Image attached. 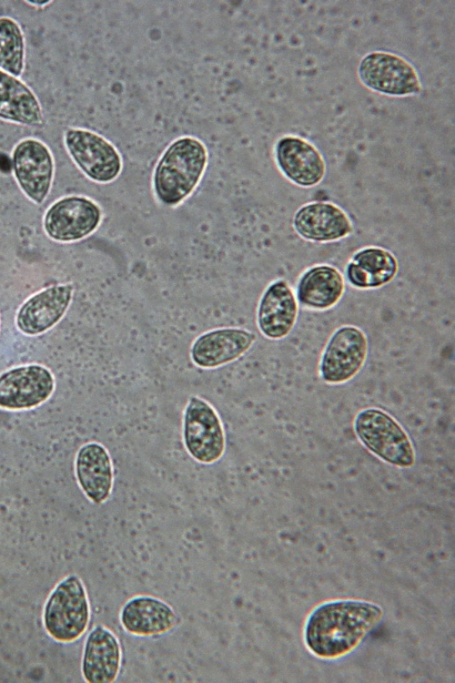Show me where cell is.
Segmentation results:
<instances>
[{
    "label": "cell",
    "instance_id": "cell-16",
    "mask_svg": "<svg viewBox=\"0 0 455 683\" xmlns=\"http://www.w3.org/2000/svg\"><path fill=\"white\" fill-rule=\"evenodd\" d=\"M292 227L303 240L311 242H334L354 231L349 216L331 202L315 201L301 206L294 214Z\"/></svg>",
    "mask_w": 455,
    "mask_h": 683
},
{
    "label": "cell",
    "instance_id": "cell-12",
    "mask_svg": "<svg viewBox=\"0 0 455 683\" xmlns=\"http://www.w3.org/2000/svg\"><path fill=\"white\" fill-rule=\"evenodd\" d=\"M257 335L239 327H221L207 331L192 342L189 357L200 369L213 370L236 362L253 346Z\"/></svg>",
    "mask_w": 455,
    "mask_h": 683
},
{
    "label": "cell",
    "instance_id": "cell-3",
    "mask_svg": "<svg viewBox=\"0 0 455 683\" xmlns=\"http://www.w3.org/2000/svg\"><path fill=\"white\" fill-rule=\"evenodd\" d=\"M353 428L360 443L383 462L399 467L415 464L414 445L401 424L389 413L374 407L360 410Z\"/></svg>",
    "mask_w": 455,
    "mask_h": 683
},
{
    "label": "cell",
    "instance_id": "cell-22",
    "mask_svg": "<svg viewBox=\"0 0 455 683\" xmlns=\"http://www.w3.org/2000/svg\"><path fill=\"white\" fill-rule=\"evenodd\" d=\"M0 120L30 127L44 125V112L35 92L20 77L0 70Z\"/></svg>",
    "mask_w": 455,
    "mask_h": 683
},
{
    "label": "cell",
    "instance_id": "cell-10",
    "mask_svg": "<svg viewBox=\"0 0 455 683\" xmlns=\"http://www.w3.org/2000/svg\"><path fill=\"white\" fill-rule=\"evenodd\" d=\"M102 209L93 199L71 195L55 201L44 216V229L47 236L59 242H72L85 239L100 225Z\"/></svg>",
    "mask_w": 455,
    "mask_h": 683
},
{
    "label": "cell",
    "instance_id": "cell-15",
    "mask_svg": "<svg viewBox=\"0 0 455 683\" xmlns=\"http://www.w3.org/2000/svg\"><path fill=\"white\" fill-rule=\"evenodd\" d=\"M71 283L56 284L29 297L19 308L15 325L24 334L35 336L53 328L66 314L72 301Z\"/></svg>",
    "mask_w": 455,
    "mask_h": 683
},
{
    "label": "cell",
    "instance_id": "cell-19",
    "mask_svg": "<svg viewBox=\"0 0 455 683\" xmlns=\"http://www.w3.org/2000/svg\"><path fill=\"white\" fill-rule=\"evenodd\" d=\"M75 474L86 497L95 505L106 503L111 496L115 473L107 449L97 442L84 443L75 458Z\"/></svg>",
    "mask_w": 455,
    "mask_h": 683
},
{
    "label": "cell",
    "instance_id": "cell-4",
    "mask_svg": "<svg viewBox=\"0 0 455 683\" xmlns=\"http://www.w3.org/2000/svg\"><path fill=\"white\" fill-rule=\"evenodd\" d=\"M91 610L82 579L70 575L62 579L47 598L44 609V626L55 640L76 641L86 631Z\"/></svg>",
    "mask_w": 455,
    "mask_h": 683
},
{
    "label": "cell",
    "instance_id": "cell-20",
    "mask_svg": "<svg viewBox=\"0 0 455 683\" xmlns=\"http://www.w3.org/2000/svg\"><path fill=\"white\" fill-rule=\"evenodd\" d=\"M344 291L345 279L340 270L330 264H317L300 275L295 294L305 308L326 311L339 303Z\"/></svg>",
    "mask_w": 455,
    "mask_h": 683
},
{
    "label": "cell",
    "instance_id": "cell-18",
    "mask_svg": "<svg viewBox=\"0 0 455 683\" xmlns=\"http://www.w3.org/2000/svg\"><path fill=\"white\" fill-rule=\"evenodd\" d=\"M275 158L280 172L297 186L311 188L325 177L326 163L320 152L301 138H280L276 143Z\"/></svg>",
    "mask_w": 455,
    "mask_h": 683
},
{
    "label": "cell",
    "instance_id": "cell-5",
    "mask_svg": "<svg viewBox=\"0 0 455 683\" xmlns=\"http://www.w3.org/2000/svg\"><path fill=\"white\" fill-rule=\"evenodd\" d=\"M182 440L189 456L201 464H213L224 455L226 431L215 407L198 395H191L182 416Z\"/></svg>",
    "mask_w": 455,
    "mask_h": 683
},
{
    "label": "cell",
    "instance_id": "cell-6",
    "mask_svg": "<svg viewBox=\"0 0 455 683\" xmlns=\"http://www.w3.org/2000/svg\"><path fill=\"white\" fill-rule=\"evenodd\" d=\"M63 143L72 161L90 180L107 184L120 175L121 155L98 133L83 127H69L64 132Z\"/></svg>",
    "mask_w": 455,
    "mask_h": 683
},
{
    "label": "cell",
    "instance_id": "cell-7",
    "mask_svg": "<svg viewBox=\"0 0 455 683\" xmlns=\"http://www.w3.org/2000/svg\"><path fill=\"white\" fill-rule=\"evenodd\" d=\"M369 352L366 333L355 325H342L329 336L320 356L321 380L332 385L353 379L363 368Z\"/></svg>",
    "mask_w": 455,
    "mask_h": 683
},
{
    "label": "cell",
    "instance_id": "cell-11",
    "mask_svg": "<svg viewBox=\"0 0 455 683\" xmlns=\"http://www.w3.org/2000/svg\"><path fill=\"white\" fill-rule=\"evenodd\" d=\"M56 380L41 364H25L0 373V408L22 411L35 408L53 394Z\"/></svg>",
    "mask_w": 455,
    "mask_h": 683
},
{
    "label": "cell",
    "instance_id": "cell-21",
    "mask_svg": "<svg viewBox=\"0 0 455 683\" xmlns=\"http://www.w3.org/2000/svg\"><path fill=\"white\" fill-rule=\"evenodd\" d=\"M399 261L387 249L369 246L357 250L346 265L349 283L359 290H372L391 282L399 272Z\"/></svg>",
    "mask_w": 455,
    "mask_h": 683
},
{
    "label": "cell",
    "instance_id": "cell-24",
    "mask_svg": "<svg viewBox=\"0 0 455 683\" xmlns=\"http://www.w3.org/2000/svg\"><path fill=\"white\" fill-rule=\"evenodd\" d=\"M25 3L27 4V5H32L33 7H41L42 8V7H45L47 5L51 4L52 1H43V0L40 1V0H36V1H25Z\"/></svg>",
    "mask_w": 455,
    "mask_h": 683
},
{
    "label": "cell",
    "instance_id": "cell-23",
    "mask_svg": "<svg viewBox=\"0 0 455 683\" xmlns=\"http://www.w3.org/2000/svg\"><path fill=\"white\" fill-rule=\"evenodd\" d=\"M25 66V39L19 23L0 16V70L20 77Z\"/></svg>",
    "mask_w": 455,
    "mask_h": 683
},
{
    "label": "cell",
    "instance_id": "cell-8",
    "mask_svg": "<svg viewBox=\"0 0 455 683\" xmlns=\"http://www.w3.org/2000/svg\"><path fill=\"white\" fill-rule=\"evenodd\" d=\"M358 76L366 87L387 96L406 97L421 91L415 67L389 52L374 51L365 55L359 61Z\"/></svg>",
    "mask_w": 455,
    "mask_h": 683
},
{
    "label": "cell",
    "instance_id": "cell-13",
    "mask_svg": "<svg viewBox=\"0 0 455 683\" xmlns=\"http://www.w3.org/2000/svg\"><path fill=\"white\" fill-rule=\"evenodd\" d=\"M118 618L122 629L137 637H161L181 623L180 616L170 604L146 594L128 598L121 607Z\"/></svg>",
    "mask_w": 455,
    "mask_h": 683
},
{
    "label": "cell",
    "instance_id": "cell-9",
    "mask_svg": "<svg viewBox=\"0 0 455 683\" xmlns=\"http://www.w3.org/2000/svg\"><path fill=\"white\" fill-rule=\"evenodd\" d=\"M11 163L22 192L35 204L43 203L55 173L54 157L48 146L38 138H25L14 146Z\"/></svg>",
    "mask_w": 455,
    "mask_h": 683
},
{
    "label": "cell",
    "instance_id": "cell-1",
    "mask_svg": "<svg viewBox=\"0 0 455 683\" xmlns=\"http://www.w3.org/2000/svg\"><path fill=\"white\" fill-rule=\"evenodd\" d=\"M383 615L379 605L364 600L343 599L321 604L307 620L306 645L320 658L343 657L378 627Z\"/></svg>",
    "mask_w": 455,
    "mask_h": 683
},
{
    "label": "cell",
    "instance_id": "cell-14",
    "mask_svg": "<svg viewBox=\"0 0 455 683\" xmlns=\"http://www.w3.org/2000/svg\"><path fill=\"white\" fill-rule=\"evenodd\" d=\"M298 306L296 294L284 279L270 282L260 296L256 312L259 332L269 340H281L294 329Z\"/></svg>",
    "mask_w": 455,
    "mask_h": 683
},
{
    "label": "cell",
    "instance_id": "cell-17",
    "mask_svg": "<svg viewBox=\"0 0 455 683\" xmlns=\"http://www.w3.org/2000/svg\"><path fill=\"white\" fill-rule=\"evenodd\" d=\"M123 649L118 637L97 624L88 633L83 648L81 671L88 683L115 682L121 671Z\"/></svg>",
    "mask_w": 455,
    "mask_h": 683
},
{
    "label": "cell",
    "instance_id": "cell-2",
    "mask_svg": "<svg viewBox=\"0 0 455 683\" xmlns=\"http://www.w3.org/2000/svg\"><path fill=\"white\" fill-rule=\"evenodd\" d=\"M205 144L191 136L172 141L157 160L152 177L155 197L166 207H176L196 189L206 170Z\"/></svg>",
    "mask_w": 455,
    "mask_h": 683
}]
</instances>
